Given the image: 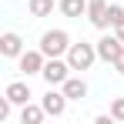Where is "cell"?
<instances>
[{
  "instance_id": "obj_5",
  "label": "cell",
  "mask_w": 124,
  "mask_h": 124,
  "mask_svg": "<svg viewBox=\"0 0 124 124\" xmlns=\"http://www.w3.org/2000/svg\"><path fill=\"white\" fill-rule=\"evenodd\" d=\"M67 101H70V97H67V94H64V91H54V87H50V91H47V94H44V111H47V114H50V117H61L64 111H67Z\"/></svg>"
},
{
  "instance_id": "obj_6",
  "label": "cell",
  "mask_w": 124,
  "mask_h": 124,
  "mask_svg": "<svg viewBox=\"0 0 124 124\" xmlns=\"http://www.w3.org/2000/svg\"><path fill=\"white\" fill-rule=\"evenodd\" d=\"M44 57H47L44 50H23V54H20V70L27 74V77H30V74H40L44 64H47Z\"/></svg>"
},
{
  "instance_id": "obj_13",
  "label": "cell",
  "mask_w": 124,
  "mask_h": 124,
  "mask_svg": "<svg viewBox=\"0 0 124 124\" xmlns=\"http://www.w3.org/2000/svg\"><path fill=\"white\" fill-rule=\"evenodd\" d=\"M27 7H30L34 17H47V14L54 10V0H27Z\"/></svg>"
},
{
  "instance_id": "obj_12",
  "label": "cell",
  "mask_w": 124,
  "mask_h": 124,
  "mask_svg": "<svg viewBox=\"0 0 124 124\" xmlns=\"http://www.w3.org/2000/svg\"><path fill=\"white\" fill-rule=\"evenodd\" d=\"M61 14L64 17H81V14H87V0H61Z\"/></svg>"
},
{
  "instance_id": "obj_1",
  "label": "cell",
  "mask_w": 124,
  "mask_h": 124,
  "mask_svg": "<svg viewBox=\"0 0 124 124\" xmlns=\"http://www.w3.org/2000/svg\"><path fill=\"white\" fill-rule=\"evenodd\" d=\"M94 57H97V47L94 44H70V50H67V64L74 67V70H87L91 64H94Z\"/></svg>"
},
{
  "instance_id": "obj_16",
  "label": "cell",
  "mask_w": 124,
  "mask_h": 124,
  "mask_svg": "<svg viewBox=\"0 0 124 124\" xmlns=\"http://www.w3.org/2000/svg\"><path fill=\"white\" fill-rule=\"evenodd\" d=\"M114 70H117V74H124V50H121V57L114 61Z\"/></svg>"
},
{
  "instance_id": "obj_2",
  "label": "cell",
  "mask_w": 124,
  "mask_h": 124,
  "mask_svg": "<svg viewBox=\"0 0 124 124\" xmlns=\"http://www.w3.org/2000/svg\"><path fill=\"white\" fill-rule=\"evenodd\" d=\"M40 50L47 57H61L70 50V37H67V30H47L40 37Z\"/></svg>"
},
{
  "instance_id": "obj_15",
  "label": "cell",
  "mask_w": 124,
  "mask_h": 124,
  "mask_svg": "<svg viewBox=\"0 0 124 124\" xmlns=\"http://www.w3.org/2000/svg\"><path fill=\"white\" fill-rule=\"evenodd\" d=\"M111 114H114V121H124V97L111 101Z\"/></svg>"
},
{
  "instance_id": "obj_4",
  "label": "cell",
  "mask_w": 124,
  "mask_h": 124,
  "mask_svg": "<svg viewBox=\"0 0 124 124\" xmlns=\"http://www.w3.org/2000/svg\"><path fill=\"white\" fill-rule=\"evenodd\" d=\"M121 50H124V40L117 37V34H104L101 40H97V57L107 64H114L117 57H121Z\"/></svg>"
},
{
  "instance_id": "obj_7",
  "label": "cell",
  "mask_w": 124,
  "mask_h": 124,
  "mask_svg": "<svg viewBox=\"0 0 124 124\" xmlns=\"http://www.w3.org/2000/svg\"><path fill=\"white\" fill-rule=\"evenodd\" d=\"M107 7H111L107 0H87V20L94 23L97 30L107 27Z\"/></svg>"
},
{
  "instance_id": "obj_9",
  "label": "cell",
  "mask_w": 124,
  "mask_h": 124,
  "mask_svg": "<svg viewBox=\"0 0 124 124\" xmlns=\"http://www.w3.org/2000/svg\"><path fill=\"white\" fill-rule=\"evenodd\" d=\"M3 94H7V97H10L14 104H20V107H23L27 101H30V87H27L23 81H14V84H7V91H3Z\"/></svg>"
},
{
  "instance_id": "obj_10",
  "label": "cell",
  "mask_w": 124,
  "mask_h": 124,
  "mask_svg": "<svg viewBox=\"0 0 124 124\" xmlns=\"http://www.w3.org/2000/svg\"><path fill=\"white\" fill-rule=\"evenodd\" d=\"M61 87H64V94H67L70 101H81V97H87V84H84L81 77H67Z\"/></svg>"
},
{
  "instance_id": "obj_17",
  "label": "cell",
  "mask_w": 124,
  "mask_h": 124,
  "mask_svg": "<svg viewBox=\"0 0 124 124\" xmlns=\"http://www.w3.org/2000/svg\"><path fill=\"white\" fill-rule=\"evenodd\" d=\"M114 34H117V37L124 40V23H117V27H114Z\"/></svg>"
},
{
  "instance_id": "obj_3",
  "label": "cell",
  "mask_w": 124,
  "mask_h": 124,
  "mask_svg": "<svg viewBox=\"0 0 124 124\" xmlns=\"http://www.w3.org/2000/svg\"><path fill=\"white\" fill-rule=\"evenodd\" d=\"M70 70H74L70 64H64V61H57V57H50V61L44 64L40 77H44V81H47V84H50V87H57V84H64V81H67V77H70Z\"/></svg>"
},
{
  "instance_id": "obj_8",
  "label": "cell",
  "mask_w": 124,
  "mask_h": 124,
  "mask_svg": "<svg viewBox=\"0 0 124 124\" xmlns=\"http://www.w3.org/2000/svg\"><path fill=\"white\" fill-rule=\"evenodd\" d=\"M0 54H3V57H20V54H23V40H20V34L7 30V34L0 37Z\"/></svg>"
},
{
  "instance_id": "obj_11",
  "label": "cell",
  "mask_w": 124,
  "mask_h": 124,
  "mask_svg": "<svg viewBox=\"0 0 124 124\" xmlns=\"http://www.w3.org/2000/svg\"><path fill=\"white\" fill-rule=\"evenodd\" d=\"M44 117H47L44 104H40V107H37V104H30V101L23 104V111H20V121H23V124H40Z\"/></svg>"
},
{
  "instance_id": "obj_14",
  "label": "cell",
  "mask_w": 124,
  "mask_h": 124,
  "mask_svg": "<svg viewBox=\"0 0 124 124\" xmlns=\"http://www.w3.org/2000/svg\"><path fill=\"white\" fill-rule=\"evenodd\" d=\"M107 23H111V27L124 23V7L121 3H111V7H107Z\"/></svg>"
}]
</instances>
